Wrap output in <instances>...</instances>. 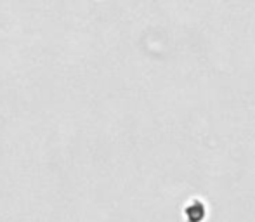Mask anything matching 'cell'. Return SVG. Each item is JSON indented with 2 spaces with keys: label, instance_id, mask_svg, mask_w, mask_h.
Segmentation results:
<instances>
[{
  "label": "cell",
  "instance_id": "6da1fadb",
  "mask_svg": "<svg viewBox=\"0 0 255 222\" xmlns=\"http://www.w3.org/2000/svg\"><path fill=\"white\" fill-rule=\"evenodd\" d=\"M205 217V207L200 202H193L186 207V219L188 222H200Z\"/></svg>",
  "mask_w": 255,
  "mask_h": 222
}]
</instances>
